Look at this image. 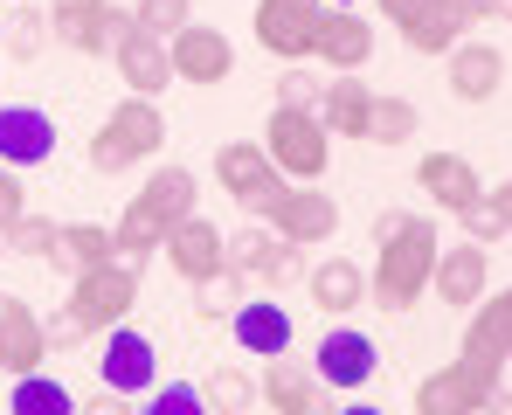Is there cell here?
I'll return each instance as SVG.
<instances>
[{
    "instance_id": "ac0fdd59",
    "label": "cell",
    "mask_w": 512,
    "mask_h": 415,
    "mask_svg": "<svg viewBox=\"0 0 512 415\" xmlns=\"http://www.w3.org/2000/svg\"><path fill=\"white\" fill-rule=\"evenodd\" d=\"M312 56L326 63V70H367V56H374V28L360 21V7H326L319 14V28H312Z\"/></svg>"
},
{
    "instance_id": "5b68a950",
    "label": "cell",
    "mask_w": 512,
    "mask_h": 415,
    "mask_svg": "<svg viewBox=\"0 0 512 415\" xmlns=\"http://www.w3.org/2000/svg\"><path fill=\"white\" fill-rule=\"evenodd\" d=\"M167 146V118H160V104L153 97H125V104H111V118L97 125V139H90V173H132L139 160H153Z\"/></svg>"
},
{
    "instance_id": "277c9868",
    "label": "cell",
    "mask_w": 512,
    "mask_h": 415,
    "mask_svg": "<svg viewBox=\"0 0 512 415\" xmlns=\"http://www.w3.org/2000/svg\"><path fill=\"white\" fill-rule=\"evenodd\" d=\"M132 305H139V263L111 256V263H90V270H77V277H70L63 319H70V332H77V339H104L118 319H132Z\"/></svg>"
},
{
    "instance_id": "f35d334b",
    "label": "cell",
    "mask_w": 512,
    "mask_h": 415,
    "mask_svg": "<svg viewBox=\"0 0 512 415\" xmlns=\"http://www.w3.org/2000/svg\"><path fill=\"white\" fill-rule=\"evenodd\" d=\"M319 90H326V83L312 77L305 63H291V70L277 77V104H319Z\"/></svg>"
},
{
    "instance_id": "7bdbcfd3",
    "label": "cell",
    "mask_w": 512,
    "mask_h": 415,
    "mask_svg": "<svg viewBox=\"0 0 512 415\" xmlns=\"http://www.w3.org/2000/svg\"><path fill=\"white\" fill-rule=\"evenodd\" d=\"M485 194L499 201V215H506V222H512V180H499V187H485Z\"/></svg>"
},
{
    "instance_id": "d6986e66",
    "label": "cell",
    "mask_w": 512,
    "mask_h": 415,
    "mask_svg": "<svg viewBox=\"0 0 512 415\" xmlns=\"http://www.w3.org/2000/svg\"><path fill=\"white\" fill-rule=\"evenodd\" d=\"M42 360H49V326L35 319L28 298L0 291V367H7V374H35Z\"/></svg>"
},
{
    "instance_id": "30bf717a",
    "label": "cell",
    "mask_w": 512,
    "mask_h": 415,
    "mask_svg": "<svg viewBox=\"0 0 512 415\" xmlns=\"http://www.w3.org/2000/svg\"><path fill=\"white\" fill-rule=\"evenodd\" d=\"M263 222H270L277 236H291V243L312 249V243H333V229H340V201H333V194H319V180H291Z\"/></svg>"
},
{
    "instance_id": "ab89813d",
    "label": "cell",
    "mask_w": 512,
    "mask_h": 415,
    "mask_svg": "<svg viewBox=\"0 0 512 415\" xmlns=\"http://www.w3.org/2000/svg\"><path fill=\"white\" fill-rule=\"evenodd\" d=\"M194 402H201V388H187V381H173V388H153V395H146V409H153V415H180V409H194Z\"/></svg>"
},
{
    "instance_id": "74e56055",
    "label": "cell",
    "mask_w": 512,
    "mask_h": 415,
    "mask_svg": "<svg viewBox=\"0 0 512 415\" xmlns=\"http://www.w3.org/2000/svg\"><path fill=\"white\" fill-rule=\"evenodd\" d=\"M263 284H298L305 277V243H291V236H277V249L263 256V270H256Z\"/></svg>"
},
{
    "instance_id": "d4e9b609",
    "label": "cell",
    "mask_w": 512,
    "mask_h": 415,
    "mask_svg": "<svg viewBox=\"0 0 512 415\" xmlns=\"http://www.w3.org/2000/svg\"><path fill=\"white\" fill-rule=\"evenodd\" d=\"M305 291H312V305L319 312H360L367 305V270L353 263V256H326V263H312L305 270Z\"/></svg>"
},
{
    "instance_id": "f6af8a7d",
    "label": "cell",
    "mask_w": 512,
    "mask_h": 415,
    "mask_svg": "<svg viewBox=\"0 0 512 415\" xmlns=\"http://www.w3.org/2000/svg\"><path fill=\"white\" fill-rule=\"evenodd\" d=\"M0 256H7V243H0Z\"/></svg>"
},
{
    "instance_id": "6da1fadb",
    "label": "cell",
    "mask_w": 512,
    "mask_h": 415,
    "mask_svg": "<svg viewBox=\"0 0 512 415\" xmlns=\"http://www.w3.org/2000/svg\"><path fill=\"white\" fill-rule=\"evenodd\" d=\"M374 270H367V305L381 312H409L416 298L429 291V270H436V249H443V229L429 215H402L388 208L374 222Z\"/></svg>"
},
{
    "instance_id": "d590c367",
    "label": "cell",
    "mask_w": 512,
    "mask_h": 415,
    "mask_svg": "<svg viewBox=\"0 0 512 415\" xmlns=\"http://www.w3.org/2000/svg\"><path fill=\"white\" fill-rule=\"evenodd\" d=\"M222 243H229V270L256 277V270H263V256L277 249V229H243V236H222Z\"/></svg>"
},
{
    "instance_id": "4dcf8cb0",
    "label": "cell",
    "mask_w": 512,
    "mask_h": 415,
    "mask_svg": "<svg viewBox=\"0 0 512 415\" xmlns=\"http://www.w3.org/2000/svg\"><path fill=\"white\" fill-rule=\"evenodd\" d=\"M243 298H250V277H243V270H215V277L194 284V312H201V319H229Z\"/></svg>"
},
{
    "instance_id": "ee69618b",
    "label": "cell",
    "mask_w": 512,
    "mask_h": 415,
    "mask_svg": "<svg viewBox=\"0 0 512 415\" xmlns=\"http://www.w3.org/2000/svg\"><path fill=\"white\" fill-rule=\"evenodd\" d=\"M326 7H360V0H326Z\"/></svg>"
},
{
    "instance_id": "5bb4252c",
    "label": "cell",
    "mask_w": 512,
    "mask_h": 415,
    "mask_svg": "<svg viewBox=\"0 0 512 415\" xmlns=\"http://www.w3.org/2000/svg\"><path fill=\"white\" fill-rule=\"evenodd\" d=\"M118 21H125V7H111V0H49V35L63 49H77L84 63L90 56H111Z\"/></svg>"
},
{
    "instance_id": "603a6c76",
    "label": "cell",
    "mask_w": 512,
    "mask_h": 415,
    "mask_svg": "<svg viewBox=\"0 0 512 415\" xmlns=\"http://www.w3.org/2000/svg\"><path fill=\"white\" fill-rule=\"evenodd\" d=\"M263 402L277 415H319V402H326V381L305 367V360H284V353H270V367H263Z\"/></svg>"
},
{
    "instance_id": "ffe728a7",
    "label": "cell",
    "mask_w": 512,
    "mask_h": 415,
    "mask_svg": "<svg viewBox=\"0 0 512 415\" xmlns=\"http://www.w3.org/2000/svg\"><path fill=\"white\" fill-rule=\"evenodd\" d=\"M374 367H381L374 339H367V332H353V326H333L326 339H319V360H312V374H319L326 388H360Z\"/></svg>"
},
{
    "instance_id": "7a4b0ae2",
    "label": "cell",
    "mask_w": 512,
    "mask_h": 415,
    "mask_svg": "<svg viewBox=\"0 0 512 415\" xmlns=\"http://www.w3.org/2000/svg\"><path fill=\"white\" fill-rule=\"evenodd\" d=\"M194 194H201L194 166H153V180H146V187L132 194V208L111 222L118 256L146 270V256H160V243H167L173 222H180V215H194Z\"/></svg>"
},
{
    "instance_id": "83f0119b",
    "label": "cell",
    "mask_w": 512,
    "mask_h": 415,
    "mask_svg": "<svg viewBox=\"0 0 512 415\" xmlns=\"http://www.w3.org/2000/svg\"><path fill=\"white\" fill-rule=\"evenodd\" d=\"M416 409L423 415H471V409H485V402L471 395V381L457 367H436L429 381H416Z\"/></svg>"
},
{
    "instance_id": "8d00e7d4",
    "label": "cell",
    "mask_w": 512,
    "mask_h": 415,
    "mask_svg": "<svg viewBox=\"0 0 512 415\" xmlns=\"http://www.w3.org/2000/svg\"><path fill=\"white\" fill-rule=\"evenodd\" d=\"M132 21H139V28H153V35H173V28H187V21H194V0H139V7H132Z\"/></svg>"
},
{
    "instance_id": "e0dca14e",
    "label": "cell",
    "mask_w": 512,
    "mask_h": 415,
    "mask_svg": "<svg viewBox=\"0 0 512 415\" xmlns=\"http://www.w3.org/2000/svg\"><path fill=\"white\" fill-rule=\"evenodd\" d=\"M485 284H492V249H485V243H471V236H464L457 249H436L429 291H436L443 305H464V312H471V305L485 298Z\"/></svg>"
},
{
    "instance_id": "9c48e42d",
    "label": "cell",
    "mask_w": 512,
    "mask_h": 415,
    "mask_svg": "<svg viewBox=\"0 0 512 415\" xmlns=\"http://www.w3.org/2000/svg\"><path fill=\"white\" fill-rule=\"evenodd\" d=\"M381 14H388V28L416 49V56H443L471 21L457 14V0H374Z\"/></svg>"
},
{
    "instance_id": "7402d4cb",
    "label": "cell",
    "mask_w": 512,
    "mask_h": 415,
    "mask_svg": "<svg viewBox=\"0 0 512 415\" xmlns=\"http://www.w3.org/2000/svg\"><path fill=\"white\" fill-rule=\"evenodd\" d=\"M416 187H423L443 215H457V208H471V201L485 194L478 166L464 160V153H423V160H416Z\"/></svg>"
},
{
    "instance_id": "9a60e30c",
    "label": "cell",
    "mask_w": 512,
    "mask_h": 415,
    "mask_svg": "<svg viewBox=\"0 0 512 415\" xmlns=\"http://www.w3.org/2000/svg\"><path fill=\"white\" fill-rule=\"evenodd\" d=\"M111 63H118V77L132 83L139 97H160L173 83V63H167V35H153V28H139L132 14L118 21V35H111Z\"/></svg>"
},
{
    "instance_id": "52a82bcc",
    "label": "cell",
    "mask_w": 512,
    "mask_h": 415,
    "mask_svg": "<svg viewBox=\"0 0 512 415\" xmlns=\"http://www.w3.org/2000/svg\"><path fill=\"white\" fill-rule=\"evenodd\" d=\"M215 180H222V194H229L243 215H270L277 194L291 187V180L270 166V153H263L256 139H229V146L215 153Z\"/></svg>"
},
{
    "instance_id": "f1b7e54d",
    "label": "cell",
    "mask_w": 512,
    "mask_h": 415,
    "mask_svg": "<svg viewBox=\"0 0 512 415\" xmlns=\"http://www.w3.org/2000/svg\"><path fill=\"white\" fill-rule=\"evenodd\" d=\"M416 132H423V111L409 97H374V111H367V139L374 146H409Z\"/></svg>"
},
{
    "instance_id": "e575fe53",
    "label": "cell",
    "mask_w": 512,
    "mask_h": 415,
    "mask_svg": "<svg viewBox=\"0 0 512 415\" xmlns=\"http://www.w3.org/2000/svg\"><path fill=\"white\" fill-rule=\"evenodd\" d=\"M457 222H464V236H471V243H485V249L512 236V222L499 215V201H492V194H478L471 208H457Z\"/></svg>"
},
{
    "instance_id": "8992f818",
    "label": "cell",
    "mask_w": 512,
    "mask_h": 415,
    "mask_svg": "<svg viewBox=\"0 0 512 415\" xmlns=\"http://www.w3.org/2000/svg\"><path fill=\"white\" fill-rule=\"evenodd\" d=\"M256 146L270 153V166L284 180H326V166H333V132L319 125L312 104H277Z\"/></svg>"
},
{
    "instance_id": "b9f144b4",
    "label": "cell",
    "mask_w": 512,
    "mask_h": 415,
    "mask_svg": "<svg viewBox=\"0 0 512 415\" xmlns=\"http://www.w3.org/2000/svg\"><path fill=\"white\" fill-rule=\"evenodd\" d=\"M457 14L478 28V21H512V0H457Z\"/></svg>"
},
{
    "instance_id": "cb8c5ba5",
    "label": "cell",
    "mask_w": 512,
    "mask_h": 415,
    "mask_svg": "<svg viewBox=\"0 0 512 415\" xmlns=\"http://www.w3.org/2000/svg\"><path fill=\"white\" fill-rule=\"evenodd\" d=\"M229 332H236V346L256 353V360L291 353V312H284V305H270V298H243V305L229 312Z\"/></svg>"
},
{
    "instance_id": "484cf974",
    "label": "cell",
    "mask_w": 512,
    "mask_h": 415,
    "mask_svg": "<svg viewBox=\"0 0 512 415\" xmlns=\"http://www.w3.org/2000/svg\"><path fill=\"white\" fill-rule=\"evenodd\" d=\"M319 125L333 132V139H367V111H374V90L367 83H353V70H340V77L319 90Z\"/></svg>"
},
{
    "instance_id": "836d02e7",
    "label": "cell",
    "mask_w": 512,
    "mask_h": 415,
    "mask_svg": "<svg viewBox=\"0 0 512 415\" xmlns=\"http://www.w3.org/2000/svg\"><path fill=\"white\" fill-rule=\"evenodd\" d=\"M0 243L14 249V256H49V249H56V222H49V215H28V208H21V215L7 222V236H0Z\"/></svg>"
},
{
    "instance_id": "60d3db41",
    "label": "cell",
    "mask_w": 512,
    "mask_h": 415,
    "mask_svg": "<svg viewBox=\"0 0 512 415\" xmlns=\"http://www.w3.org/2000/svg\"><path fill=\"white\" fill-rule=\"evenodd\" d=\"M21 208H28V201H21V173L0 160V236H7V222H14Z\"/></svg>"
},
{
    "instance_id": "44dd1931",
    "label": "cell",
    "mask_w": 512,
    "mask_h": 415,
    "mask_svg": "<svg viewBox=\"0 0 512 415\" xmlns=\"http://www.w3.org/2000/svg\"><path fill=\"white\" fill-rule=\"evenodd\" d=\"M49 153H56V118L35 104H7L0 111V160L21 173V166H42Z\"/></svg>"
},
{
    "instance_id": "ba28073f",
    "label": "cell",
    "mask_w": 512,
    "mask_h": 415,
    "mask_svg": "<svg viewBox=\"0 0 512 415\" xmlns=\"http://www.w3.org/2000/svg\"><path fill=\"white\" fill-rule=\"evenodd\" d=\"M167 63H173V83L215 90V83H229V70H236V42L222 28H208V21H187V28L167 35Z\"/></svg>"
},
{
    "instance_id": "f546056e",
    "label": "cell",
    "mask_w": 512,
    "mask_h": 415,
    "mask_svg": "<svg viewBox=\"0 0 512 415\" xmlns=\"http://www.w3.org/2000/svg\"><path fill=\"white\" fill-rule=\"evenodd\" d=\"M201 402L222 415H250V402H263V388H256L243 367H215L208 381H201Z\"/></svg>"
},
{
    "instance_id": "3957f363",
    "label": "cell",
    "mask_w": 512,
    "mask_h": 415,
    "mask_svg": "<svg viewBox=\"0 0 512 415\" xmlns=\"http://www.w3.org/2000/svg\"><path fill=\"white\" fill-rule=\"evenodd\" d=\"M450 367L471 381V395H478L485 409L499 402V381H506V367H512V284L492 291V298H478V312H471L464 346H457Z\"/></svg>"
},
{
    "instance_id": "8fae6325",
    "label": "cell",
    "mask_w": 512,
    "mask_h": 415,
    "mask_svg": "<svg viewBox=\"0 0 512 415\" xmlns=\"http://www.w3.org/2000/svg\"><path fill=\"white\" fill-rule=\"evenodd\" d=\"M160 256H167V270L180 277V284H201V277L229 270V243H222V229H215L201 208H194V215H180V222L167 229Z\"/></svg>"
},
{
    "instance_id": "4316f807",
    "label": "cell",
    "mask_w": 512,
    "mask_h": 415,
    "mask_svg": "<svg viewBox=\"0 0 512 415\" xmlns=\"http://www.w3.org/2000/svg\"><path fill=\"white\" fill-rule=\"evenodd\" d=\"M118 243H111V229H97V222H70V229H56V249H49V263H63L70 277L90 270V263H111Z\"/></svg>"
},
{
    "instance_id": "1f68e13d",
    "label": "cell",
    "mask_w": 512,
    "mask_h": 415,
    "mask_svg": "<svg viewBox=\"0 0 512 415\" xmlns=\"http://www.w3.org/2000/svg\"><path fill=\"white\" fill-rule=\"evenodd\" d=\"M14 415H70V388H56L42 367L35 374H14V402H7Z\"/></svg>"
},
{
    "instance_id": "4fadbf2b",
    "label": "cell",
    "mask_w": 512,
    "mask_h": 415,
    "mask_svg": "<svg viewBox=\"0 0 512 415\" xmlns=\"http://www.w3.org/2000/svg\"><path fill=\"white\" fill-rule=\"evenodd\" d=\"M319 14H326V0H256V42L277 63H305Z\"/></svg>"
},
{
    "instance_id": "7c38bea8",
    "label": "cell",
    "mask_w": 512,
    "mask_h": 415,
    "mask_svg": "<svg viewBox=\"0 0 512 415\" xmlns=\"http://www.w3.org/2000/svg\"><path fill=\"white\" fill-rule=\"evenodd\" d=\"M443 83H450V97L457 104H492L499 90H506V49L499 42H450L443 49Z\"/></svg>"
},
{
    "instance_id": "2e32d148",
    "label": "cell",
    "mask_w": 512,
    "mask_h": 415,
    "mask_svg": "<svg viewBox=\"0 0 512 415\" xmlns=\"http://www.w3.org/2000/svg\"><path fill=\"white\" fill-rule=\"evenodd\" d=\"M97 374H104V388L111 395H146L153 388V374H160V346L146 339L139 326H118L104 332V360H97Z\"/></svg>"
},
{
    "instance_id": "d6a6232c",
    "label": "cell",
    "mask_w": 512,
    "mask_h": 415,
    "mask_svg": "<svg viewBox=\"0 0 512 415\" xmlns=\"http://www.w3.org/2000/svg\"><path fill=\"white\" fill-rule=\"evenodd\" d=\"M49 42H56V35H49V7H42V14H35V7H21V14L7 21V56H14V63H35Z\"/></svg>"
}]
</instances>
